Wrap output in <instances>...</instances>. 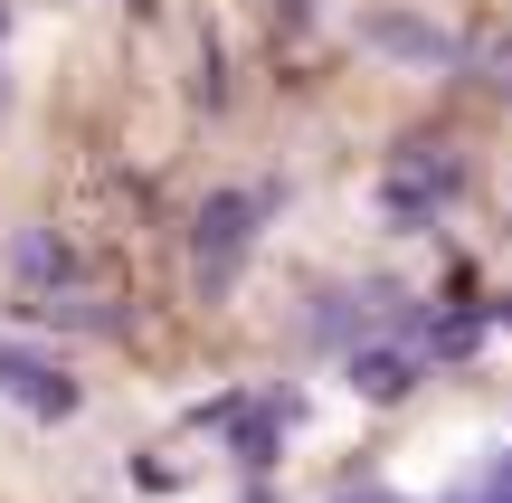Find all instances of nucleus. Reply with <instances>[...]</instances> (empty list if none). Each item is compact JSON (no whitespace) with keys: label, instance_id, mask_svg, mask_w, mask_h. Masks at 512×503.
Returning <instances> with one entry per match:
<instances>
[{"label":"nucleus","instance_id":"obj_4","mask_svg":"<svg viewBox=\"0 0 512 503\" xmlns=\"http://www.w3.org/2000/svg\"><path fill=\"white\" fill-rule=\"evenodd\" d=\"M351 390L361 399H408L418 390V352H399V342L389 352H351Z\"/></svg>","mask_w":512,"mask_h":503},{"label":"nucleus","instance_id":"obj_6","mask_svg":"<svg viewBox=\"0 0 512 503\" xmlns=\"http://www.w3.org/2000/svg\"><path fill=\"white\" fill-rule=\"evenodd\" d=\"M238 456H247V466H266V456H275V418H247V428H238Z\"/></svg>","mask_w":512,"mask_h":503},{"label":"nucleus","instance_id":"obj_1","mask_svg":"<svg viewBox=\"0 0 512 503\" xmlns=\"http://www.w3.org/2000/svg\"><path fill=\"white\" fill-rule=\"evenodd\" d=\"M456 181H465L456 162H437V152H408V162L380 181V209H389L399 228H418V219H437V209L456 200Z\"/></svg>","mask_w":512,"mask_h":503},{"label":"nucleus","instance_id":"obj_5","mask_svg":"<svg viewBox=\"0 0 512 503\" xmlns=\"http://www.w3.org/2000/svg\"><path fill=\"white\" fill-rule=\"evenodd\" d=\"M370 38H380V48H399V57H427V67H446V57H456V38H446V29H418V19H370Z\"/></svg>","mask_w":512,"mask_h":503},{"label":"nucleus","instance_id":"obj_7","mask_svg":"<svg viewBox=\"0 0 512 503\" xmlns=\"http://www.w3.org/2000/svg\"><path fill=\"white\" fill-rule=\"evenodd\" d=\"M19 266H29V276H67V247H48V238H29V247H19Z\"/></svg>","mask_w":512,"mask_h":503},{"label":"nucleus","instance_id":"obj_2","mask_svg":"<svg viewBox=\"0 0 512 503\" xmlns=\"http://www.w3.org/2000/svg\"><path fill=\"white\" fill-rule=\"evenodd\" d=\"M256 219H266V190H219V200H200V228H190V247H200V266H238Z\"/></svg>","mask_w":512,"mask_h":503},{"label":"nucleus","instance_id":"obj_3","mask_svg":"<svg viewBox=\"0 0 512 503\" xmlns=\"http://www.w3.org/2000/svg\"><path fill=\"white\" fill-rule=\"evenodd\" d=\"M0 390H10L19 409H38V418H67L76 409V380L57 371V361H38V352H10V342H0Z\"/></svg>","mask_w":512,"mask_h":503}]
</instances>
